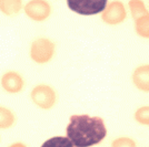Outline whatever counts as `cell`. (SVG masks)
Instances as JSON below:
<instances>
[{"label":"cell","instance_id":"obj_4","mask_svg":"<svg viewBox=\"0 0 149 147\" xmlns=\"http://www.w3.org/2000/svg\"><path fill=\"white\" fill-rule=\"evenodd\" d=\"M135 83L141 90L149 91V67H139L135 73Z\"/></svg>","mask_w":149,"mask_h":147},{"label":"cell","instance_id":"obj_7","mask_svg":"<svg viewBox=\"0 0 149 147\" xmlns=\"http://www.w3.org/2000/svg\"><path fill=\"white\" fill-rule=\"evenodd\" d=\"M110 147H137V143L131 137L121 136V137H117L116 139H113L111 142Z\"/></svg>","mask_w":149,"mask_h":147},{"label":"cell","instance_id":"obj_2","mask_svg":"<svg viewBox=\"0 0 149 147\" xmlns=\"http://www.w3.org/2000/svg\"><path fill=\"white\" fill-rule=\"evenodd\" d=\"M108 0H67L70 10L82 16H93L105 10Z\"/></svg>","mask_w":149,"mask_h":147},{"label":"cell","instance_id":"obj_6","mask_svg":"<svg viewBox=\"0 0 149 147\" xmlns=\"http://www.w3.org/2000/svg\"><path fill=\"white\" fill-rule=\"evenodd\" d=\"M135 120L138 124L149 126V106L140 107L135 113Z\"/></svg>","mask_w":149,"mask_h":147},{"label":"cell","instance_id":"obj_5","mask_svg":"<svg viewBox=\"0 0 149 147\" xmlns=\"http://www.w3.org/2000/svg\"><path fill=\"white\" fill-rule=\"evenodd\" d=\"M41 147H74L72 143L69 141L68 137L55 136L45 142Z\"/></svg>","mask_w":149,"mask_h":147},{"label":"cell","instance_id":"obj_3","mask_svg":"<svg viewBox=\"0 0 149 147\" xmlns=\"http://www.w3.org/2000/svg\"><path fill=\"white\" fill-rule=\"evenodd\" d=\"M33 98H35V101H37L38 105H40L41 107H45V109L50 107L55 103V94L47 89H45V90L38 89L37 91L35 90Z\"/></svg>","mask_w":149,"mask_h":147},{"label":"cell","instance_id":"obj_1","mask_svg":"<svg viewBox=\"0 0 149 147\" xmlns=\"http://www.w3.org/2000/svg\"><path fill=\"white\" fill-rule=\"evenodd\" d=\"M66 133L74 147H91L105 139L107 128L101 117L72 115Z\"/></svg>","mask_w":149,"mask_h":147}]
</instances>
